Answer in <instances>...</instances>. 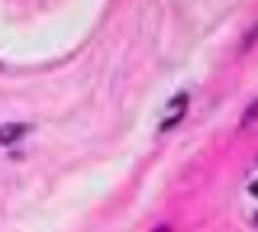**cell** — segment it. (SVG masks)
<instances>
[{
	"mask_svg": "<svg viewBox=\"0 0 258 232\" xmlns=\"http://www.w3.org/2000/svg\"><path fill=\"white\" fill-rule=\"evenodd\" d=\"M177 123H181V113H174V116H168V119H165V123H161V132H168V129H171V126H177Z\"/></svg>",
	"mask_w": 258,
	"mask_h": 232,
	"instance_id": "cell-2",
	"label": "cell"
},
{
	"mask_svg": "<svg viewBox=\"0 0 258 232\" xmlns=\"http://www.w3.org/2000/svg\"><path fill=\"white\" fill-rule=\"evenodd\" d=\"M155 232H171V229H168V226H158V229H155Z\"/></svg>",
	"mask_w": 258,
	"mask_h": 232,
	"instance_id": "cell-5",
	"label": "cell"
},
{
	"mask_svg": "<svg viewBox=\"0 0 258 232\" xmlns=\"http://www.w3.org/2000/svg\"><path fill=\"white\" fill-rule=\"evenodd\" d=\"M29 132V123H4L0 126V145H13Z\"/></svg>",
	"mask_w": 258,
	"mask_h": 232,
	"instance_id": "cell-1",
	"label": "cell"
},
{
	"mask_svg": "<svg viewBox=\"0 0 258 232\" xmlns=\"http://www.w3.org/2000/svg\"><path fill=\"white\" fill-rule=\"evenodd\" d=\"M255 119H258V100H255L252 107L245 110V123H255Z\"/></svg>",
	"mask_w": 258,
	"mask_h": 232,
	"instance_id": "cell-3",
	"label": "cell"
},
{
	"mask_svg": "<svg viewBox=\"0 0 258 232\" xmlns=\"http://www.w3.org/2000/svg\"><path fill=\"white\" fill-rule=\"evenodd\" d=\"M255 222H258V213H255Z\"/></svg>",
	"mask_w": 258,
	"mask_h": 232,
	"instance_id": "cell-6",
	"label": "cell"
},
{
	"mask_svg": "<svg viewBox=\"0 0 258 232\" xmlns=\"http://www.w3.org/2000/svg\"><path fill=\"white\" fill-rule=\"evenodd\" d=\"M248 190H252V194L258 197V181H255V184H252V187H248Z\"/></svg>",
	"mask_w": 258,
	"mask_h": 232,
	"instance_id": "cell-4",
	"label": "cell"
}]
</instances>
